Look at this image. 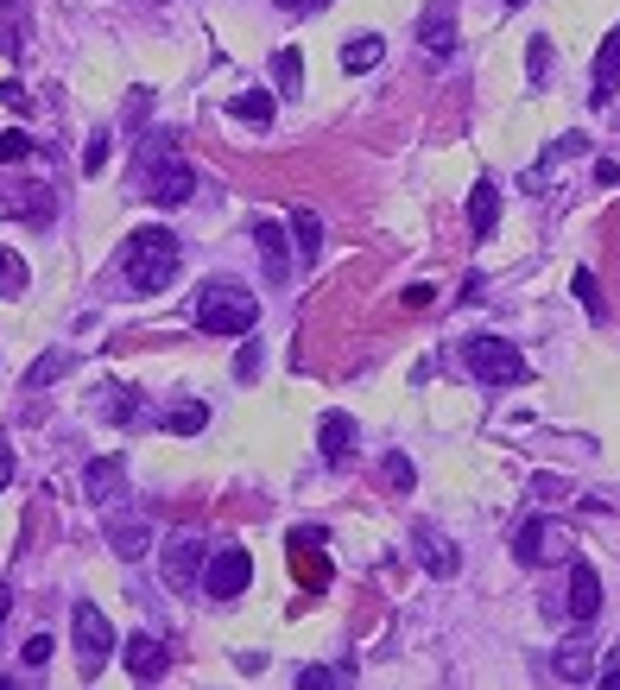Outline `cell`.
Instances as JSON below:
<instances>
[{"label":"cell","mask_w":620,"mask_h":690,"mask_svg":"<svg viewBox=\"0 0 620 690\" xmlns=\"http://www.w3.org/2000/svg\"><path fill=\"white\" fill-rule=\"evenodd\" d=\"M184 266V248L172 228H159V222H147V228H134L127 241H121V273H127V286L134 291H165L172 279H178Z\"/></svg>","instance_id":"6da1fadb"},{"label":"cell","mask_w":620,"mask_h":690,"mask_svg":"<svg viewBox=\"0 0 620 690\" xmlns=\"http://www.w3.org/2000/svg\"><path fill=\"white\" fill-rule=\"evenodd\" d=\"M190 317H197V329H210V336H248L260 324V298L241 279H210V286H197V298H190Z\"/></svg>","instance_id":"7a4b0ae2"},{"label":"cell","mask_w":620,"mask_h":690,"mask_svg":"<svg viewBox=\"0 0 620 690\" xmlns=\"http://www.w3.org/2000/svg\"><path fill=\"white\" fill-rule=\"evenodd\" d=\"M140 178H147V197L159 210H178V203H190V190H197V172L184 165V152L172 146V134H159V140L140 146Z\"/></svg>","instance_id":"3957f363"},{"label":"cell","mask_w":620,"mask_h":690,"mask_svg":"<svg viewBox=\"0 0 620 690\" xmlns=\"http://www.w3.org/2000/svg\"><path fill=\"white\" fill-rule=\"evenodd\" d=\"M71 647H76V672H83V678H102V665H109V653L121 640H114L109 615H102L96 602H76L71 609Z\"/></svg>","instance_id":"277c9868"},{"label":"cell","mask_w":620,"mask_h":690,"mask_svg":"<svg viewBox=\"0 0 620 690\" xmlns=\"http://www.w3.org/2000/svg\"><path fill=\"white\" fill-rule=\"evenodd\" d=\"M463 367H469L481 387H519L526 380V362L507 336H469L463 342Z\"/></svg>","instance_id":"5b68a950"},{"label":"cell","mask_w":620,"mask_h":690,"mask_svg":"<svg viewBox=\"0 0 620 690\" xmlns=\"http://www.w3.org/2000/svg\"><path fill=\"white\" fill-rule=\"evenodd\" d=\"M248 582H254V557L241 545H222L210 564H203V595L210 602H235V595H248Z\"/></svg>","instance_id":"8992f818"},{"label":"cell","mask_w":620,"mask_h":690,"mask_svg":"<svg viewBox=\"0 0 620 690\" xmlns=\"http://www.w3.org/2000/svg\"><path fill=\"white\" fill-rule=\"evenodd\" d=\"M513 557H519V564H557V557H570V532H564L557 519H545V513H532V519L513 532Z\"/></svg>","instance_id":"52a82bcc"},{"label":"cell","mask_w":620,"mask_h":690,"mask_svg":"<svg viewBox=\"0 0 620 690\" xmlns=\"http://www.w3.org/2000/svg\"><path fill=\"white\" fill-rule=\"evenodd\" d=\"M418 45H425V58L431 64H450L463 45H456V7L450 0H431L425 7V20H418Z\"/></svg>","instance_id":"ba28073f"},{"label":"cell","mask_w":620,"mask_h":690,"mask_svg":"<svg viewBox=\"0 0 620 690\" xmlns=\"http://www.w3.org/2000/svg\"><path fill=\"white\" fill-rule=\"evenodd\" d=\"M83 488H89V501L102 513L127 507V463H121V456H96V463L83 469Z\"/></svg>","instance_id":"9c48e42d"},{"label":"cell","mask_w":620,"mask_h":690,"mask_svg":"<svg viewBox=\"0 0 620 690\" xmlns=\"http://www.w3.org/2000/svg\"><path fill=\"white\" fill-rule=\"evenodd\" d=\"M412 557H418L431 577H456V557H463V551L450 545L431 519H418V526H412Z\"/></svg>","instance_id":"30bf717a"},{"label":"cell","mask_w":620,"mask_h":690,"mask_svg":"<svg viewBox=\"0 0 620 690\" xmlns=\"http://www.w3.org/2000/svg\"><path fill=\"white\" fill-rule=\"evenodd\" d=\"M121 658H127V678H140V685L165 678V665H172L159 633H127V640H121Z\"/></svg>","instance_id":"8fae6325"},{"label":"cell","mask_w":620,"mask_h":690,"mask_svg":"<svg viewBox=\"0 0 620 690\" xmlns=\"http://www.w3.org/2000/svg\"><path fill=\"white\" fill-rule=\"evenodd\" d=\"M254 248H260L266 279L286 286V279H292V241H286V228H279V222H254Z\"/></svg>","instance_id":"7c38bea8"},{"label":"cell","mask_w":620,"mask_h":690,"mask_svg":"<svg viewBox=\"0 0 620 690\" xmlns=\"http://www.w3.org/2000/svg\"><path fill=\"white\" fill-rule=\"evenodd\" d=\"M349 450H355V418H349V412H324V425H317V456L336 469V463H349Z\"/></svg>","instance_id":"4fadbf2b"},{"label":"cell","mask_w":620,"mask_h":690,"mask_svg":"<svg viewBox=\"0 0 620 690\" xmlns=\"http://www.w3.org/2000/svg\"><path fill=\"white\" fill-rule=\"evenodd\" d=\"M203 539H178V545L165 551V582L172 589H190V582H203Z\"/></svg>","instance_id":"5bb4252c"},{"label":"cell","mask_w":620,"mask_h":690,"mask_svg":"<svg viewBox=\"0 0 620 690\" xmlns=\"http://www.w3.org/2000/svg\"><path fill=\"white\" fill-rule=\"evenodd\" d=\"M602 615V577H595V564H570V620H595Z\"/></svg>","instance_id":"9a60e30c"},{"label":"cell","mask_w":620,"mask_h":690,"mask_svg":"<svg viewBox=\"0 0 620 690\" xmlns=\"http://www.w3.org/2000/svg\"><path fill=\"white\" fill-rule=\"evenodd\" d=\"M494 222H501V184L475 178V190H469V235H475V241H488V235H494Z\"/></svg>","instance_id":"2e32d148"},{"label":"cell","mask_w":620,"mask_h":690,"mask_svg":"<svg viewBox=\"0 0 620 690\" xmlns=\"http://www.w3.org/2000/svg\"><path fill=\"white\" fill-rule=\"evenodd\" d=\"M109 545L121 551V557H147V551H152V532L140 526V519H127V513L114 507L109 513Z\"/></svg>","instance_id":"e0dca14e"},{"label":"cell","mask_w":620,"mask_h":690,"mask_svg":"<svg viewBox=\"0 0 620 690\" xmlns=\"http://www.w3.org/2000/svg\"><path fill=\"white\" fill-rule=\"evenodd\" d=\"M615 89H620V26L595 51V102H615Z\"/></svg>","instance_id":"ac0fdd59"},{"label":"cell","mask_w":620,"mask_h":690,"mask_svg":"<svg viewBox=\"0 0 620 690\" xmlns=\"http://www.w3.org/2000/svg\"><path fill=\"white\" fill-rule=\"evenodd\" d=\"M380 51H387V38L380 33H355L349 38V45H342V71H374V64H380Z\"/></svg>","instance_id":"d6986e66"},{"label":"cell","mask_w":620,"mask_h":690,"mask_svg":"<svg viewBox=\"0 0 620 690\" xmlns=\"http://www.w3.org/2000/svg\"><path fill=\"white\" fill-rule=\"evenodd\" d=\"M228 114H235L241 127H273V96H266V89H241V96L228 102Z\"/></svg>","instance_id":"ffe728a7"},{"label":"cell","mask_w":620,"mask_h":690,"mask_svg":"<svg viewBox=\"0 0 620 690\" xmlns=\"http://www.w3.org/2000/svg\"><path fill=\"white\" fill-rule=\"evenodd\" d=\"M51 203H58V190H45V184H26V190L7 203V210H13V216H26V222H51Z\"/></svg>","instance_id":"44dd1931"},{"label":"cell","mask_w":620,"mask_h":690,"mask_svg":"<svg viewBox=\"0 0 620 690\" xmlns=\"http://www.w3.org/2000/svg\"><path fill=\"white\" fill-rule=\"evenodd\" d=\"M292 241H298V260H317V248H324V222L311 216L304 203L292 210Z\"/></svg>","instance_id":"7402d4cb"},{"label":"cell","mask_w":620,"mask_h":690,"mask_svg":"<svg viewBox=\"0 0 620 690\" xmlns=\"http://www.w3.org/2000/svg\"><path fill=\"white\" fill-rule=\"evenodd\" d=\"M203 425H210V405H203V400H184L178 412H165V431H172V437H197Z\"/></svg>","instance_id":"603a6c76"},{"label":"cell","mask_w":620,"mask_h":690,"mask_svg":"<svg viewBox=\"0 0 620 690\" xmlns=\"http://www.w3.org/2000/svg\"><path fill=\"white\" fill-rule=\"evenodd\" d=\"M336 685H355L349 665H304L298 672V690H336Z\"/></svg>","instance_id":"cb8c5ba5"},{"label":"cell","mask_w":620,"mask_h":690,"mask_svg":"<svg viewBox=\"0 0 620 690\" xmlns=\"http://www.w3.org/2000/svg\"><path fill=\"white\" fill-rule=\"evenodd\" d=\"M96 412H102V418H114V425H134V418H140L127 387H102V393H96Z\"/></svg>","instance_id":"d4e9b609"},{"label":"cell","mask_w":620,"mask_h":690,"mask_svg":"<svg viewBox=\"0 0 620 690\" xmlns=\"http://www.w3.org/2000/svg\"><path fill=\"white\" fill-rule=\"evenodd\" d=\"M76 367V355H64V349H51V355H38L33 374H26V387H51V380H64Z\"/></svg>","instance_id":"484cf974"},{"label":"cell","mask_w":620,"mask_h":690,"mask_svg":"<svg viewBox=\"0 0 620 690\" xmlns=\"http://www.w3.org/2000/svg\"><path fill=\"white\" fill-rule=\"evenodd\" d=\"M273 76H279L286 102H298V89H304V58H298V51H273Z\"/></svg>","instance_id":"4316f807"},{"label":"cell","mask_w":620,"mask_h":690,"mask_svg":"<svg viewBox=\"0 0 620 690\" xmlns=\"http://www.w3.org/2000/svg\"><path fill=\"white\" fill-rule=\"evenodd\" d=\"M526 71H532V89L551 83V38H532V45H526Z\"/></svg>","instance_id":"83f0119b"},{"label":"cell","mask_w":620,"mask_h":690,"mask_svg":"<svg viewBox=\"0 0 620 690\" xmlns=\"http://www.w3.org/2000/svg\"><path fill=\"white\" fill-rule=\"evenodd\" d=\"M109 152H114L109 127H96V134H89V146H83V172H89V178H96V172H102V165H109Z\"/></svg>","instance_id":"f1b7e54d"},{"label":"cell","mask_w":620,"mask_h":690,"mask_svg":"<svg viewBox=\"0 0 620 690\" xmlns=\"http://www.w3.org/2000/svg\"><path fill=\"white\" fill-rule=\"evenodd\" d=\"M20 291H26V266H20V254L0 248V298H20Z\"/></svg>","instance_id":"f546056e"},{"label":"cell","mask_w":620,"mask_h":690,"mask_svg":"<svg viewBox=\"0 0 620 690\" xmlns=\"http://www.w3.org/2000/svg\"><path fill=\"white\" fill-rule=\"evenodd\" d=\"M557 678L583 685V678H589V647H564V653H557Z\"/></svg>","instance_id":"4dcf8cb0"},{"label":"cell","mask_w":620,"mask_h":690,"mask_svg":"<svg viewBox=\"0 0 620 690\" xmlns=\"http://www.w3.org/2000/svg\"><path fill=\"white\" fill-rule=\"evenodd\" d=\"M298 582H304V589H329V564L311 557V551H298Z\"/></svg>","instance_id":"1f68e13d"},{"label":"cell","mask_w":620,"mask_h":690,"mask_svg":"<svg viewBox=\"0 0 620 690\" xmlns=\"http://www.w3.org/2000/svg\"><path fill=\"white\" fill-rule=\"evenodd\" d=\"M26 159H33V140H26V134H0V172H7V165H26Z\"/></svg>","instance_id":"d6a6232c"},{"label":"cell","mask_w":620,"mask_h":690,"mask_svg":"<svg viewBox=\"0 0 620 690\" xmlns=\"http://www.w3.org/2000/svg\"><path fill=\"white\" fill-rule=\"evenodd\" d=\"M577 298L589 304V317H595V324L608 317V304H602V286H595V273H577Z\"/></svg>","instance_id":"836d02e7"},{"label":"cell","mask_w":620,"mask_h":690,"mask_svg":"<svg viewBox=\"0 0 620 690\" xmlns=\"http://www.w3.org/2000/svg\"><path fill=\"white\" fill-rule=\"evenodd\" d=\"M292 551H324V526H298V532H292Z\"/></svg>","instance_id":"e575fe53"},{"label":"cell","mask_w":620,"mask_h":690,"mask_svg":"<svg viewBox=\"0 0 620 690\" xmlns=\"http://www.w3.org/2000/svg\"><path fill=\"white\" fill-rule=\"evenodd\" d=\"M254 374H260V342H248L241 362H235V380H254Z\"/></svg>","instance_id":"d590c367"},{"label":"cell","mask_w":620,"mask_h":690,"mask_svg":"<svg viewBox=\"0 0 620 690\" xmlns=\"http://www.w3.org/2000/svg\"><path fill=\"white\" fill-rule=\"evenodd\" d=\"M387 481H393V488H412L418 475H412V463H405V456H387Z\"/></svg>","instance_id":"8d00e7d4"},{"label":"cell","mask_w":620,"mask_h":690,"mask_svg":"<svg viewBox=\"0 0 620 690\" xmlns=\"http://www.w3.org/2000/svg\"><path fill=\"white\" fill-rule=\"evenodd\" d=\"M45 658H51V633H33V640H26V665H45Z\"/></svg>","instance_id":"74e56055"},{"label":"cell","mask_w":620,"mask_h":690,"mask_svg":"<svg viewBox=\"0 0 620 690\" xmlns=\"http://www.w3.org/2000/svg\"><path fill=\"white\" fill-rule=\"evenodd\" d=\"M147 89H134V96H127V127H147Z\"/></svg>","instance_id":"f35d334b"},{"label":"cell","mask_w":620,"mask_h":690,"mask_svg":"<svg viewBox=\"0 0 620 690\" xmlns=\"http://www.w3.org/2000/svg\"><path fill=\"white\" fill-rule=\"evenodd\" d=\"M329 0H279V13H292V20H311V13H324Z\"/></svg>","instance_id":"ab89813d"},{"label":"cell","mask_w":620,"mask_h":690,"mask_svg":"<svg viewBox=\"0 0 620 690\" xmlns=\"http://www.w3.org/2000/svg\"><path fill=\"white\" fill-rule=\"evenodd\" d=\"M0 102H7V109H13V114H26V109H33V102H26V89H20V83H0Z\"/></svg>","instance_id":"60d3db41"},{"label":"cell","mask_w":620,"mask_h":690,"mask_svg":"<svg viewBox=\"0 0 620 690\" xmlns=\"http://www.w3.org/2000/svg\"><path fill=\"white\" fill-rule=\"evenodd\" d=\"M595 178H602L608 190H615V184H620V165H615V159H602V165H595Z\"/></svg>","instance_id":"b9f144b4"},{"label":"cell","mask_w":620,"mask_h":690,"mask_svg":"<svg viewBox=\"0 0 620 690\" xmlns=\"http://www.w3.org/2000/svg\"><path fill=\"white\" fill-rule=\"evenodd\" d=\"M7 615H13V589L0 582V633H7Z\"/></svg>","instance_id":"7bdbcfd3"},{"label":"cell","mask_w":620,"mask_h":690,"mask_svg":"<svg viewBox=\"0 0 620 690\" xmlns=\"http://www.w3.org/2000/svg\"><path fill=\"white\" fill-rule=\"evenodd\" d=\"M13 481V450H0V488Z\"/></svg>","instance_id":"ee69618b"},{"label":"cell","mask_w":620,"mask_h":690,"mask_svg":"<svg viewBox=\"0 0 620 690\" xmlns=\"http://www.w3.org/2000/svg\"><path fill=\"white\" fill-rule=\"evenodd\" d=\"M501 7H526V0H501Z\"/></svg>","instance_id":"f6af8a7d"},{"label":"cell","mask_w":620,"mask_h":690,"mask_svg":"<svg viewBox=\"0 0 620 690\" xmlns=\"http://www.w3.org/2000/svg\"><path fill=\"white\" fill-rule=\"evenodd\" d=\"M0 7H7V0H0Z\"/></svg>","instance_id":"bcb514c9"}]
</instances>
